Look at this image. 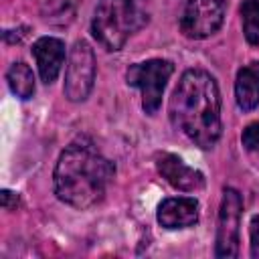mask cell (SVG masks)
Instances as JSON below:
<instances>
[{
  "label": "cell",
  "instance_id": "obj_1",
  "mask_svg": "<svg viewBox=\"0 0 259 259\" xmlns=\"http://www.w3.org/2000/svg\"><path fill=\"white\" fill-rule=\"evenodd\" d=\"M172 123L196 146L212 148L221 138V95L217 81L202 69H188L170 97Z\"/></svg>",
  "mask_w": 259,
  "mask_h": 259
},
{
  "label": "cell",
  "instance_id": "obj_6",
  "mask_svg": "<svg viewBox=\"0 0 259 259\" xmlns=\"http://www.w3.org/2000/svg\"><path fill=\"white\" fill-rule=\"evenodd\" d=\"M225 0H188L180 18V28L188 38H206L225 20Z\"/></svg>",
  "mask_w": 259,
  "mask_h": 259
},
{
  "label": "cell",
  "instance_id": "obj_2",
  "mask_svg": "<svg viewBox=\"0 0 259 259\" xmlns=\"http://www.w3.org/2000/svg\"><path fill=\"white\" fill-rule=\"evenodd\" d=\"M113 174L115 166L95 148V144L87 138H79L59 156L53 176L55 194L75 208H89L103 198Z\"/></svg>",
  "mask_w": 259,
  "mask_h": 259
},
{
  "label": "cell",
  "instance_id": "obj_5",
  "mask_svg": "<svg viewBox=\"0 0 259 259\" xmlns=\"http://www.w3.org/2000/svg\"><path fill=\"white\" fill-rule=\"evenodd\" d=\"M95 81V55L89 42L77 40L69 55V65L65 73V97L69 101L87 99Z\"/></svg>",
  "mask_w": 259,
  "mask_h": 259
},
{
  "label": "cell",
  "instance_id": "obj_3",
  "mask_svg": "<svg viewBox=\"0 0 259 259\" xmlns=\"http://www.w3.org/2000/svg\"><path fill=\"white\" fill-rule=\"evenodd\" d=\"M150 20L148 0H99L91 32L105 51H119Z\"/></svg>",
  "mask_w": 259,
  "mask_h": 259
},
{
  "label": "cell",
  "instance_id": "obj_4",
  "mask_svg": "<svg viewBox=\"0 0 259 259\" xmlns=\"http://www.w3.org/2000/svg\"><path fill=\"white\" fill-rule=\"evenodd\" d=\"M174 71V65L164 59H150L144 63H136L127 69L125 79L127 85L138 87L142 91V107L148 115H154L162 103L164 87Z\"/></svg>",
  "mask_w": 259,
  "mask_h": 259
},
{
  "label": "cell",
  "instance_id": "obj_13",
  "mask_svg": "<svg viewBox=\"0 0 259 259\" xmlns=\"http://www.w3.org/2000/svg\"><path fill=\"white\" fill-rule=\"evenodd\" d=\"M241 18L245 38L251 45H259V0H243Z\"/></svg>",
  "mask_w": 259,
  "mask_h": 259
},
{
  "label": "cell",
  "instance_id": "obj_8",
  "mask_svg": "<svg viewBox=\"0 0 259 259\" xmlns=\"http://www.w3.org/2000/svg\"><path fill=\"white\" fill-rule=\"evenodd\" d=\"M156 166H158V172L166 178L168 184H172L174 188L178 190H184V192H194V190H200L204 186V176L202 172L186 166L178 156L174 154H158L156 158Z\"/></svg>",
  "mask_w": 259,
  "mask_h": 259
},
{
  "label": "cell",
  "instance_id": "obj_9",
  "mask_svg": "<svg viewBox=\"0 0 259 259\" xmlns=\"http://www.w3.org/2000/svg\"><path fill=\"white\" fill-rule=\"evenodd\" d=\"M32 55L36 59L40 79L47 85L53 83L59 77L63 61H65V45H63V40H59L55 36H42L32 45Z\"/></svg>",
  "mask_w": 259,
  "mask_h": 259
},
{
  "label": "cell",
  "instance_id": "obj_15",
  "mask_svg": "<svg viewBox=\"0 0 259 259\" xmlns=\"http://www.w3.org/2000/svg\"><path fill=\"white\" fill-rule=\"evenodd\" d=\"M241 140H243V146H245L247 150H257V148H259V121L249 123V125L243 130Z\"/></svg>",
  "mask_w": 259,
  "mask_h": 259
},
{
  "label": "cell",
  "instance_id": "obj_14",
  "mask_svg": "<svg viewBox=\"0 0 259 259\" xmlns=\"http://www.w3.org/2000/svg\"><path fill=\"white\" fill-rule=\"evenodd\" d=\"M75 14V0H47L45 20L55 24H67Z\"/></svg>",
  "mask_w": 259,
  "mask_h": 259
},
{
  "label": "cell",
  "instance_id": "obj_10",
  "mask_svg": "<svg viewBox=\"0 0 259 259\" xmlns=\"http://www.w3.org/2000/svg\"><path fill=\"white\" fill-rule=\"evenodd\" d=\"M198 221V202L194 198H166L158 208V223L166 229H186Z\"/></svg>",
  "mask_w": 259,
  "mask_h": 259
},
{
  "label": "cell",
  "instance_id": "obj_16",
  "mask_svg": "<svg viewBox=\"0 0 259 259\" xmlns=\"http://www.w3.org/2000/svg\"><path fill=\"white\" fill-rule=\"evenodd\" d=\"M251 255L259 257V217L251 221Z\"/></svg>",
  "mask_w": 259,
  "mask_h": 259
},
{
  "label": "cell",
  "instance_id": "obj_7",
  "mask_svg": "<svg viewBox=\"0 0 259 259\" xmlns=\"http://www.w3.org/2000/svg\"><path fill=\"white\" fill-rule=\"evenodd\" d=\"M241 194L235 188H225L217 225V257H237L239 253V227H241Z\"/></svg>",
  "mask_w": 259,
  "mask_h": 259
},
{
  "label": "cell",
  "instance_id": "obj_12",
  "mask_svg": "<svg viewBox=\"0 0 259 259\" xmlns=\"http://www.w3.org/2000/svg\"><path fill=\"white\" fill-rule=\"evenodd\" d=\"M6 79H8V85H10L14 95H18L20 99L32 97V93H34V75H32V71L26 63H14L8 69Z\"/></svg>",
  "mask_w": 259,
  "mask_h": 259
},
{
  "label": "cell",
  "instance_id": "obj_11",
  "mask_svg": "<svg viewBox=\"0 0 259 259\" xmlns=\"http://www.w3.org/2000/svg\"><path fill=\"white\" fill-rule=\"evenodd\" d=\"M235 97L243 111H251L259 105V63H251L237 73Z\"/></svg>",
  "mask_w": 259,
  "mask_h": 259
},
{
  "label": "cell",
  "instance_id": "obj_17",
  "mask_svg": "<svg viewBox=\"0 0 259 259\" xmlns=\"http://www.w3.org/2000/svg\"><path fill=\"white\" fill-rule=\"evenodd\" d=\"M2 206H4L6 210L16 208V194L10 192V190H2Z\"/></svg>",
  "mask_w": 259,
  "mask_h": 259
}]
</instances>
